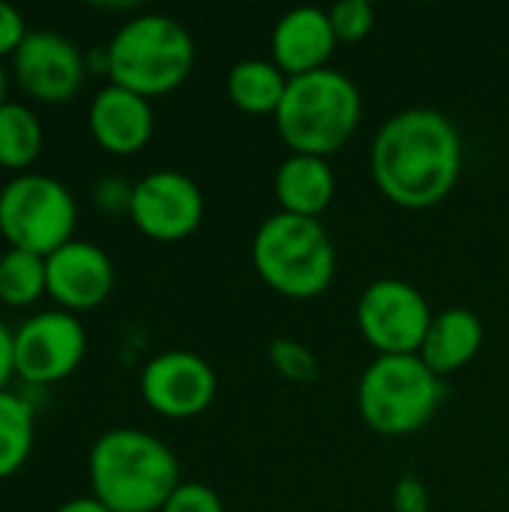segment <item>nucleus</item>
<instances>
[{"mask_svg": "<svg viewBox=\"0 0 509 512\" xmlns=\"http://www.w3.org/2000/svg\"><path fill=\"white\" fill-rule=\"evenodd\" d=\"M369 162L387 201L405 210H429L456 189L465 144L444 111L405 108L378 129Z\"/></svg>", "mask_w": 509, "mask_h": 512, "instance_id": "obj_1", "label": "nucleus"}, {"mask_svg": "<svg viewBox=\"0 0 509 512\" xmlns=\"http://www.w3.org/2000/svg\"><path fill=\"white\" fill-rule=\"evenodd\" d=\"M90 495L111 512H162L183 483L177 453L135 426L105 429L87 450Z\"/></svg>", "mask_w": 509, "mask_h": 512, "instance_id": "obj_2", "label": "nucleus"}, {"mask_svg": "<svg viewBox=\"0 0 509 512\" xmlns=\"http://www.w3.org/2000/svg\"><path fill=\"white\" fill-rule=\"evenodd\" d=\"M273 120L291 153L330 159L357 132L363 120V96L345 72L327 66L291 78Z\"/></svg>", "mask_w": 509, "mask_h": 512, "instance_id": "obj_3", "label": "nucleus"}, {"mask_svg": "<svg viewBox=\"0 0 509 512\" xmlns=\"http://www.w3.org/2000/svg\"><path fill=\"white\" fill-rule=\"evenodd\" d=\"M108 81L147 99L177 90L195 69V39L165 12L126 18L108 39Z\"/></svg>", "mask_w": 509, "mask_h": 512, "instance_id": "obj_4", "label": "nucleus"}, {"mask_svg": "<svg viewBox=\"0 0 509 512\" xmlns=\"http://www.w3.org/2000/svg\"><path fill=\"white\" fill-rule=\"evenodd\" d=\"M252 267L279 297L312 300L333 285L339 258L321 219L279 210L252 237Z\"/></svg>", "mask_w": 509, "mask_h": 512, "instance_id": "obj_5", "label": "nucleus"}, {"mask_svg": "<svg viewBox=\"0 0 509 512\" xmlns=\"http://www.w3.org/2000/svg\"><path fill=\"white\" fill-rule=\"evenodd\" d=\"M444 384L420 360V354L375 357L357 384V408L363 423L384 438L420 432L441 408Z\"/></svg>", "mask_w": 509, "mask_h": 512, "instance_id": "obj_6", "label": "nucleus"}, {"mask_svg": "<svg viewBox=\"0 0 509 512\" xmlns=\"http://www.w3.org/2000/svg\"><path fill=\"white\" fill-rule=\"evenodd\" d=\"M78 201L72 189L45 171H18L0 186V237L6 246L51 255L75 237Z\"/></svg>", "mask_w": 509, "mask_h": 512, "instance_id": "obj_7", "label": "nucleus"}, {"mask_svg": "<svg viewBox=\"0 0 509 512\" xmlns=\"http://www.w3.org/2000/svg\"><path fill=\"white\" fill-rule=\"evenodd\" d=\"M432 321L429 300L405 279H375L357 300V327L378 357L420 354Z\"/></svg>", "mask_w": 509, "mask_h": 512, "instance_id": "obj_8", "label": "nucleus"}, {"mask_svg": "<svg viewBox=\"0 0 509 512\" xmlns=\"http://www.w3.org/2000/svg\"><path fill=\"white\" fill-rule=\"evenodd\" d=\"M87 354V330L75 312L42 309L15 327V378L24 387H51L69 378Z\"/></svg>", "mask_w": 509, "mask_h": 512, "instance_id": "obj_9", "label": "nucleus"}, {"mask_svg": "<svg viewBox=\"0 0 509 512\" xmlns=\"http://www.w3.org/2000/svg\"><path fill=\"white\" fill-rule=\"evenodd\" d=\"M129 219L150 240H186L204 222V192L189 174L177 168L147 171L141 180H135Z\"/></svg>", "mask_w": 509, "mask_h": 512, "instance_id": "obj_10", "label": "nucleus"}, {"mask_svg": "<svg viewBox=\"0 0 509 512\" xmlns=\"http://www.w3.org/2000/svg\"><path fill=\"white\" fill-rule=\"evenodd\" d=\"M138 387L153 414L165 420H192L213 405L219 378L201 354L171 348L144 363Z\"/></svg>", "mask_w": 509, "mask_h": 512, "instance_id": "obj_11", "label": "nucleus"}, {"mask_svg": "<svg viewBox=\"0 0 509 512\" xmlns=\"http://www.w3.org/2000/svg\"><path fill=\"white\" fill-rule=\"evenodd\" d=\"M9 63L15 84L36 102H66L87 78L84 48L72 36L48 27H30Z\"/></svg>", "mask_w": 509, "mask_h": 512, "instance_id": "obj_12", "label": "nucleus"}, {"mask_svg": "<svg viewBox=\"0 0 509 512\" xmlns=\"http://www.w3.org/2000/svg\"><path fill=\"white\" fill-rule=\"evenodd\" d=\"M114 261L93 240L72 237L51 255H45V288L57 309L87 312L102 306L114 291Z\"/></svg>", "mask_w": 509, "mask_h": 512, "instance_id": "obj_13", "label": "nucleus"}, {"mask_svg": "<svg viewBox=\"0 0 509 512\" xmlns=\"http://www.w3.org/2000/svg\"><path fill=\"white\" fill-rule=\"evenodd\" d=\"M87 129L105 153L135 156L153 138V105L147 96L108 81L93 93L87 105Z\"/></svg>", "mask_w": 509, "mask_h": 512, "instance_id": "obj_14", "label": "nucleus"}, {"mask_svg": "<svg viewBox=\"0 0 509 512\" xmlns=\"http://www.w3.org/2000/svg\"><path fill=\"white\" fill-rule=\"evenodd\" d=\"M339 39L333 33L327 9L318 6H297L288 9L273 33H270V48H273V63L288 75H309L318 69H327V60L333 57Z\"/></svg>", "mask_w": 509, "mask_h": 512, "instance_id": "obj_15", "label": "nucleus"}, {"mask_svg": "<svg viewBox=\"0 0 509 512\" xmlns=\"http://www.w3.org/2000/svg\"><path fill=\"white\" fill-rule=\"evenodd\" d=\"M486 342V327L483 318L474 309L465 306H453L435 315L426 342L420 348V360L438 375H453L459 369H465Z\"/></svg>", "mask_w": 509, "mask_h": 512, "instance_id": "obj_16", "label": "nucleus"}, {"mask_svg": "<svg viewBox=\"0 0 509 512\" xmlns=\"http://www.w3.org/2000/svg\"><path fill=\"white\" fill-rule=\"evenodd\" d=\"M276 198L282 213L318 219L336 198V174L330 159L291 153L276 168Z\"/></svg>", "mask_w": 509, "mask_h": 512, "instance_id": "obj_17", "label": "nucleus"}, {"mask_svg": "<svg viewBox=\"0 0 509 512\" xmlns=\"http://www.w3.org/2000/svg\"><path fill=\"white\" fill-rule=\"evenodd\" d=\"M288 75L264 57H246L228 69L225 90L234 108L252 117H276L285 90H288Z\"/></svg>", "mask_w": 509, "mask_h": 512, "instance_id": "obj_18", "label": "nucleus"}, {"mask_svg": "<svg viewBox=\"0 0 509 512\" xmlns=\"http://www.w3.org/2000/svg\"><path fill=\"white\" fill-rule=\"evenodd\" d=\"M36 444V405L24 390H0V480L18 474Z\"/></svg>", "mask_w": 509, "mask_h": 512, "instance_id": "obj_19", "label": "nucleus"}, {"mask_svg": "<svg viewBox=\"0 0 509 512\" xmlns=\"http://www.w3.org/2000/svg\"><path fill=\"white\" fill-rule=\"evenodd\" d=\"M42 120L33 105L21 99H6L0 105V168L18 174L30 171V165L42 153Z\"/></svg>", "mask_w": 509, "mask_h": 512, "instance_id": "obj_20", "label": "nucleus"}, {"mask_svg": "<svg viewBox=\"0 0 509 512\" xmlns=\"http://www.w3.org/2000/svg\"><path fill=\"white\" fill-rule=\"evenodd\" d=\"M45 288V255L6 246L0 252V300L6 306H33Z\"/></svg>", "mask_w": 509, "mask_h": 512, "instance_id": "obj_21", "label": "nucleus"}, {"mask_svg": "<svg viewBox=\"0 0 509 512\" xmlns=\"http://www.w3.org/2000/svg\"><path fill=\"white\" fill-rule=\"evenodd\" d=\"M267 357H270L273 369L291 384H315L321 375L315 351L309 345L291 339V336H276L267 345Z\"/></svg>", "mask_w": 509, "mask_h": 512, "instance_id": "obj_22", "label": "nucleus"}, {"mask_svg": "<svg viewBox=\"0 0 509 512\" xmlns=\"http://www.w3.org/2000/svg\"><path fill=\"white\" fill-rule=\"evenodd\" d=\"M327 15L339 42H363L375 30V6L369 0H339Z\"/></svg>", "mask_w": 509, "mask_h": 512, "instance_id": "obj_23", "label": "nucleus"}, {"mask_svg": "<svg viewBox=\"0 0 509 512\" xmlns=\"http://www.w3.org/2000/svg\"><path fill=\"white\" fill-rule=\"evenodd\" d=\"M162 512H225V504H222L219 492L210 489L207 483L183 480L165 501Z\"/></svg>", "mask_w": 509, "mask_h": 512, "instance_id": "obj_24", "label": "nucleus"}, {"mask_svg": "<svg viewBox=\"0 0 509 512\" xmlns=\"http://www.w3.org/2000/svg\"><path fill=\"white\" fill-rule=\"evenodd\" d=\"M132 189L135 183H129L126 177L120 174H105L93 183V204L108 213V216H120L126 213L129 216V204H132Z\"/></svg>", "mask_w": 509, "mask_h": 512, "instance_id": "obj_25", "label": "nucleus"}, {"mask_svg": "<svg viewBox=\"0 0 509 512\" xmlns=\"http://www.w3.org/2000/svg\"><path fill=\"white\" fill-rule=\"evenodd\" d=\"M27 21H24V12L15 9L12 3L0 0V60L3 57H12L18 51V45L24 42L27 36Z\"/></svg>", "mask_w": 509, "mask_h": 512, "instance_id": "obj_26", "label": "nucleus"}, {"mask_svg": "<svg viewBox=\"0 0 509 512\" xmlns=\"http://www.w3.org/2000/svg\"><path fill=\"white\" fill-rule=\"evenodd\" d=\"M396 512H429V489L417 474H405L393 489Z\"/></svg>", "mask_w": 509, "mask_h": 512, "instance_id": "obj_27", "label": "nucleus"}, {"mask_svg": "<svg viewBox=\"0 0 509 512\" xmlns=\"http://www.w3.org/2000/svg\"><path fill=\"white\" fill-rule=\"evenodd\" d=\"M15 378V330L0 318V390Z\"/></svg>", "mask_w": 509, "mask_h": 512, "instance_id": "obj_28", "label": "nucleus"}, {"mask_svg": "<svg viewBox=\"0 0 509 512\" xmlns=\"http://www.w3.org/2000/svg\"><path fill=\"white\" fill-rule=\"evenodd\" d=\"M54 512H111L99 498H93V495H75V498H69V501H63L60 507Z\"/></svg>", "mask_w": 509, "mask_h": 512, "instance_id": "obj_29", "label": "nucleus"}, {"mask_svg": "<svg viewBox=\"0 0 509 512\" xmlns=\"http://www.w3.org/2000/svg\"><path fill=\"white\" fill-rule=\"evenodd\" d=\"M87 54V72H102L108 75V48L105 45H93L84 51Z\"/></svg>", "mask_w": 509, "mask_h": 512, "instance_id": "obj_30", "label": "nucleus"}, {"mask_svg": "<svg viewBox=\"0 0 509 512\" xmlns=\"http://www.w3.org/2000/svg\"><path fill=\"white\" fill-rule=\"evenodd\" d=\"M6 90H9V72H6V66H3V60H0V105L9 99Z\"/></svg>", "mask_w": 509, "mask_h": 512, "instance_id": "obj_31", "label": "nucleus"}]
</instances>
